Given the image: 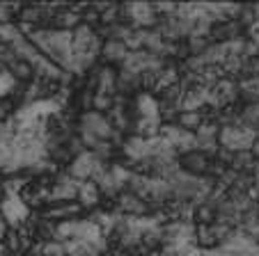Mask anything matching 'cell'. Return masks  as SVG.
Returning a JSON list of instances; mask_svg holds the SVG:
<instances>
[{
  "label": "cell",
  "mask_w": 259,
  "mask_h": 256,
  "mask_svg": "<svg viewBox=\"0 0 259 256\" xmlns=\"http://www.w3.org/2000/svg\"><path fill=\"white\" fill-rule=\"evenodd\" d=\"M195 142H197V151L206 156V158H213L218 153V124L215 121H204L195 131Z\"/></svg>",
  "instance_id": "8"
},
{
  "label": "cell",
  "mask_w": 259,
  "mask_h": 256,
  "mask_svg": "<svg viewBox=\"0 0 259 256\" xmlns=\"http://www.w3.org/2000/svg\"><path fill=\"white\" fill-rule=\"evenodd\" d=\"M179 167L191 176H206L211 169V158H206L202 151H191L186 156H179Z\"/></svg>",
  "instance_id": "12"
},
{
  "label": "cell",
  "mask_w": 259,
  "mask_h": 256,
  "mask_svg": "<svg viewBox=\"0 0 259 256\" xmlns=\"http://www.w3.org/2000/svg\"><path fill=\"white\" fill-rule=\"evenodd\" d=\"M136 87H140V76H138V73H131V71L119 69V71H117V94L131 92V89H136Z\"/></svg>",
  "instance_id": "26"
},
{
  "label": "cell",
  "mask_w": 259,
  "mask_h": 256,
  "mask_svg": "<svg viewBox=\"0 0 259 256\" xmlns=\"http://www.w3.org/2000/svg\"><path fill=\"white\" fill-rule=\"evenodd\" d=\"M78 181H73L67 172H60L55 181L49 185V203H67L78 197Z\"/></svg>",
  "instance_id": "7"
},
{
  "label": "cell",
  "mask_w": 259,
  "mask_h": 256,
  "mask_svg": "<svg viewBox=\"0 0 259 256\" xmlns=\"http://www.w3.org/2000/svg\"><path fill=\"white\" fill-rule=\"evenodd\" d=\"M136 108V117L138 119H147L154 121V124H161V106H158V98L152 92H140L133 101Z\"/></svg>",
  "instance_id": "10"
},
{
  "label": "cell",
  "mask_w": 259,
  "mask_h": 256,
  "mask_svg": "<svg viewBox=\"0 0 259 256\" xmlns=\"http://www.w3.org/2000/svg\"><path fill=\"white\" fill-rule=\"evenodd\" d=\"M3 71H5V67H3V64H0V73H3Z\"/></svg>",
  "instance_id": "36"
},
{
  "label": "cell",
  "mask_w": 259,
  "mask_h": 256,
  "mask_svg": "<svg viewBox=\"0 0 259 256\" xmlns=\"http://www.w3.org/2000/svg\"><path fill=\"white\" fill-rule=\"evenodd\" d=\"M128 48L124 41H119V39H103V44H101V58L106 60L108 67H113V64H122L124 58H126Z\"/></svg>",
  "instance_id": "15"
},
{
  "label": "cell",
  "mask_w": 259,
  "mask_h": 256,
  "mask_svg": "<svg viewBox=\"0 0 259 256\" xmlns=\"http://www.w3.org/2000/svg\"><path fill=\"white\" fill-rule=\"evenodd\" d=\"M204 121H206L204 110H191V112H179L175 124L179 126V128H184V131H188V133H195Z\"/></svg>",
  "instance_id": "20"
},
{
  "label": "cell",
  "mask_w": 259,
  "mask_h": 256,
  "mask_svg": "<svg viewBox=\"0 0 259 256\" xmlns=\"http://www.w3.org/2000/svg\"><path fill=\"white\" fill-rule=\"evenodd\" d=\"M30 206L21 194H3L0 199V218L5 220L7 229H19L30 220Z\"/></svg>",
  "instance_id": "4"
},
{
  "label": "cell",
  "mask_w": 259,
  "mask_h": 256,
  "mask_svg": "<svg viewBox=\"0 0 259 256\" xmlns=\"http://www.w3.org/2000/svg\"><path fill=\"white\" fill-rule=\"evenodd\" d=\"M239 98H245L248 103H259V76L241 78L239 80Z\"/></svg>",
  "instance_id": "23"
},
{
  "label": "cell",
  "mask_w": 259,
  "mask_h": 256,
  "mask_svg": "<svg viewBox=\"0 0 259 256\" xmlns=\"http://www.w3.org/2000/svg\"><path fill=\"white\" fill-rule=\"evenodd\" d=\"M195 245L200 249H211V247H218L213 233H211L209 224H197L195 227Z\"/></svg>",
  "instance_id": "28"
},
{
  "label": "cell",
  "mask_w": 259,
  "mask_h": 256,
  "mask_svg": "<svg viewBox=\"0 0 259 256\" xmlns=\"http://www.w3.org/2000/svg\"><path fill=\"white\" fill-rule=\"evenodd\" d=\"M195 222L197 224H213V220H215V203L213 201H202V203H197L195 206Z\"/></svg>",
  "instance_id": "27"
},
{
  "label": "cell",
  "mask_w": 259,
  "mask_h": 256,
  "mask_svg": "<svg viewBox=\"0 0 259 256\" xmlns=\"http://www.w3.org/2000/svg\"><path fill=\"white\" fill-rule=\"evenodd\" d=\"M12 50H14V55H16V60H23V62H28V64H32V69H34V64L41 60V53L37 48H34L32 44H30L28 39H19L16 44H12Z\"/></svg>",
  "instance_id": "21"
},
{
  "label": "cell",
  "mask_w": 259,
  "mask_h": 256,
  "mask_svg": "<svg viewBox=\"0 0 259 256\" xmlns=\"http://www.w3.org/2000/svg\"><path fill=\"white\" fill-rule=\"evenodd\" d=\"M110 108H113V96L94 92V96H92V110L94 112H101V115H106Z\"/></svg>",
  "instance_id": "32"
},
{
  "label": "cell",
  "mask_w": 259,
  "mask_h": 256,
  "mask_svg": "<svg viewBox=\"0 0 259 256\" xmlns=\"http://www.w3.org/2000/svg\"><path fill=\"white\" fill-rule=\"evenodd\" d=\"M12 156H14V144H0V174L12 163Z\"/></svg>",
  "instance_id": "34"
},
{
  "label": "cell",
  "mask_w": 259,
  "mask_h": 256,
  "mask_svg": "<svg viewBox=\"0 0 259 256\" xmlns=\"http://www.w3.org/2000/svg\"><path fill=\"white\" fill-rule=\"evenodd\" d=\"M30 176L28 174H16V176H5L0 181V190L3 194H23V190L30 185Z\"/></svg>",
  "instance_id": "22"
},
{
  "label": "cell",
  "mask_w": 259,
  "mask_h": 256,
  "mask_svg": "<svg viewBox=\"0 0 259 256\" xmlns=\"http://www.w3.org/2000/svg\"><path fill=\"white\" fill-rule=\"evenodd\" d=\"M181 76H179V69L175 67V64H165V67L161 69V71L156 73V85H154V92L161 94L163 89L167 87H175V85H179Z\"/></svg>",
  "instance_id": "18"
},
{
  "label": "cell",
  "mask_w": 259,
  "mask_h": 256,
  "mask_svg": "<svg viewBox=\"0 0 259 256\" xmlns=\"http://www.w3.org/2000/svg\"><path fill=\"white\" fill-rule=\"evenodd\" d=\"M106 167H108V165L103 163V160H99L92 151H83V153H78L76 158L69 160L67 174L71 176L73 181L83 183V181H94Z\"/></svg>",
  "instance_id": "3"
},
{
  "label": "cell",
  "mask_w": 259,
  "mask_h": 256,
  "mask_svg": "<svg viewBox=\"0 0 259 256\" xmlns=\"http://www.w3.org/2000/svg\"><path fill=\"white\" fill-rule=\"evenodd\" d=\"M76 203H78L80 208H92V211H97V206L101 203V192H99L94 181H83V183L78 185Z\"/></svg>",
  "instance_id": "17"
},
{
  "label": "cell",
  "mask_w": 259,
  "mask_h": 256,
  "mask_svg": "<svg viewBox=\"0 0 259 256\" xmlns=\"http://www.w3.org/2000/svg\"><path fill=\"white\" fill-rule=\"evenodd\" d=\"M7 71L12 73V76L16 78V82H32L34 80V69H32V64H28V62H23V60H16L14 64H10L7 67Z\"/></svg>",
  "instance_id": "24"
},
{
  "label": "cell",
  "mask_w": 259,
  "mask_h": 256,
  "mask_svg": "<svg viewBox=\"0 0 259 256\" xmlns=\"http://www.w3.org/2000/svg\"><path fill=\"white\" fill-rule=\"evenodd\" d=\"M250 153H252V156H254V158H257V160H259V135H257V137H254L252 146H250Z\"/></svg>",
  "instance_id": "35"
},
{
  "label": "cell",
  "mask_w": 259,
  "mask_h": 256,
  "mask_svg": "<svg viewBox=\"0 0 259 256\" xmlns=\"http://www.w3.org/2000/svg\"><path fill=\"white\" fill-rule=\"evenodd\" d=\"M78 128H83V131L92 133L94 137H99V140H108V142H119V133L113 128V124L108 121L106 115H101V112H94V110H88L80 115L78 119Z\"/></svg>",
  "instance_id": "6"
},
{
  "label": "cell",
  "mask_w": 259,
  "mask_h": 256,
  "mask_svg": "<svg viewBox=\"0 0 259 256\" xmlns=\"http://www.w3.org/2000/svg\"><path fill=\"white\" fill-rule=\"evenodd\" d=\"M0 199H3V190H0Z\"/></svg>",
  "instance_id": "37"
},
{
  "label": "cell",
  "mask_w": 259,
  "mask_h": 256,
  "mask_svg": "<svg viewBox=\"0 0 259 256\" xmlns=\"http://www.w3.org/2000/svg\"><path fill=\"white\" fill-rule=\"evenodd\" d=\"M19 39H23V34H21V30H19V23H12V21L0 23V46H12V44H16Z\"/></svg>",
  "instance_id": "25"
},
{
  "label": "cell",
  "mask_w": 259,
  "mask_h": 256,
  "mask_svg": "<svg viewBox=\"0 0 259 256\" xmlns=\"http://www.w3.org/2000/svg\"><path fill=\"white\" fill-rule=\"evenodd\" d=\"M21 7H23V3H0V23L12 21V14L21 12Z\"/></svg>",
  "instance_id": "33"
},
{
  "label": "cell",
  "mask_w": 259,
  "mask_h": 256,
  "mask_svg": "<svg viewBox=\"0 0 259 256\" xmlns=\"http://www.w3.org/2000/svg\"><path fill=\"white\" fill-rule=\"evenodd\" d=\"M115 211L124 218H142V215H149V203L145 199H140L138 194L124 190V192L117 194V208Z\"/></svg>",
  "instance_id": "9"
},
{
  "label": "cell",
  "mask_w": 259,
  "mask_h": 256,
  "mask_svg": "<svg viewBox=\"0 0 259 256\" xmlns=\"http://www.w3.org/2000/svg\"><path fill=\"white\" fill-rule=\"evenodd\" d=\"M83 211V208L78 206L76 201H67V203H49V206L44 208V220L51 224L55 222H62V220H73L78 218V213Z\"/></svg>",
  "instance_id": "13"
},
{
  "label": "cell",
  "mask_w": 259,
  "mask_h": 256,
  "mask_svg": "<svg viewBox=\"0 0 259 256\" xmlns=\"http://www.w3.org/2000/svg\"><path fill=\"white\" fill-rule=\"evenodd\" d=\"M259 133L250 126L241 124H227V126H218V146L225 149L227 153H239V151H250L254 137Z\"/></svg>",
  "instance_id": "1"
},
{
  "label": "cell",
  "mask_w": 259,
  "mask_h": 256,
  "mask_svg": "<svg viewBox=\"0 0 259 256\" xmlns=\"http://www.w3.org/2000/svg\"><path fill=\"white\" fill-rule=\"evenodd\" d=\"M110 174H113V179L117 181V185L122 190H126V185H128V179H131V174H133V169H128L126 165H122V163H115V165H110Z\"/></svg>",
  "instance_id": "30"
},
{
  "label": "cell",
  "mask_w": 259,
  "mask_h": 256,
  "mask_svg": "<svg viewBox=\"0 0 259 256\" xmlns=\"http://www.w3.org/2000/svg\"><path fill=\"white\" fill-rule=\"evenodd\" d=\"M119 14L126 19L124 23H128L133 30H152L161 21L156 16V12H154L152 3H140V0H136V3H122L119 5Z\"/></svg>",
  "instance_id": "2"
},
{
  "label": "cell",
  "mask_w": 259,
  "mask_h": 256,
  "mask_svg": "<svg viewBox=\"0 0 259 256\" xmlns=\"http://www.w3.org/2000/svg\"><path fill=\"white\" fill-rule=\"evenodd\" d=\"M94 183H97V188H99V192H101V197H110V199H117V194L119 192H124L122 188L117 185V181L113 179V174H110V169H103L101 174L94 179Z\"/></svg>",
  "instance_id": "19"
},
{
  "label": "cell",
  "mask_w": 259,
  "mask_h": 256,
  "mask_svg": "<svg viewBox=\"0 0 259 256\" xmlns=\"http://www.w3.org/2000/svg\"><path fill=\"white\" fill-rule=\"evenodd\" d=\"M103 39L90 23H78L71 30V53L73 55H99Z\"/></svg>",
  "instance_id": "5"
},
{
  "label": "cell",
  "mask_w": 259,
  "mask_h": 256,
  "mask_svg": "<svg viewBox=\"0 0 259 256\" xmlns=\"http://www.w3.org/2000/svg\"><path fill=\"white\" fill-rule=\"evenodd\" d=\"M53 23H55V30H67V32H71L78 23H83V14H80V10L76 5L64 7V10L53 14Z\"/></svg>",
  "instance_id": "16"
},
{
  "label": "cell",
  "mask_w": 259,
  "mask_h": 256,
  "mask_svg": "<svg viewBox=\"0 0 259 256\" xmlns=\"http://www.w3.org/2000/svg\"><path fill=\"white\" fill-rule=\"evenodd\" d=\"M122 153L131 165L145 163V160L149 158V146H147V140L145 137H138V135H128L126 140H122Z\"/></svg>",
  "instance_id": "11"
},
{
  "label": "cell",
  "mask_w": 259,
  "mask_h": 256,
  "mask_svg": "<svg viewBox=\"0 0 259 256\" xmlns=\"http://www.w3.org/2000/svg\"><path fill=\"white\" fill-rule=\"evenodd\" d=\"M209 44H211L209 37H188L186 39V50H188V55H202Z\"/></svg>",
  "instance_id": "31"
},
{
  "label": "cell",
  "mask_w": 259,
  "mask_h": 256,
  "mask_svg": "<svg viewBox=\"0 0 259 256\" xmlns=\"http://www.w3.org/2000/svg\"><path fill=\"white\" fill-rule=\"evenodd\" d=\"M94 80H97V92L99 94H108V96H115L117 94V71L113 67H103L97 69L94 73Z\"/></svg>",
  "instance_id": "14"
},
{
  "label": "cell",
  "mask_w": 259,
  "mask_h": 256,
  "mask_svg": "<svg viewBox=\"0 0 259 256\" xmlns=\"http://www.w3.org/2000/svg\"><path fill=\"white\" fill-rule=\"evenodd\" d=\"M16 87H19L16 78L5 69V71L0 73V101H3V98H10L12 94L16 92Z\"/></svg>",
  "instance_id": "29"
}]
</instances>
